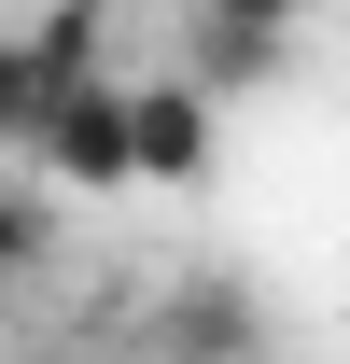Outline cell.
<instances>
[{"label": "cell", "mask_w": 350, "mask_h": 364, "mask_svg": "<svg viewBox=\"0 0 350 364\" xmlns=\"http://www.w3.org/2000/svg\"><path fill=\"white\" fill-rule=\"evenodd\" d=\"M127 182H211V85H127Z\"/></svg>", "instance_id": "obj_3"}, {"label": "cell", "mask_w": 350, "mask_h": 364, "mask_svg": "<svg viewBox=\"0 0 350 364\" xmlns=\"http://www.w3.org/2000/svg\"><path fill=\"white\" fill-rule=\"evenodd\" d=\"M43 252H56V196H43V182H14V168H0V280H28Z\"/></svg>", "instance_id": "obj_4"}, {"label": "cell", "mask_w": 350, "mask_h": 364, "mask_svg": "<svg viewBox=\"0 0 350 364\" xmlns=\"http://www.w3.org/2000/svg\"><path fill=\"white\" fill-rule=\"evenodd\" d=\"M28 154H43V196H127V85L85 70L28 112Z\"/></svg>", "instance_id": "obj_1"}, {"label": "cell", "mask_w": 350, "mask_h": 364, "mask_svg": "<svg viewBox=\"0 0 350 364\" xmlns=\"http://www.w3.org/2000/svg\"><path fill=\"white\" fill-rule=\"evenodd\" d=\"M295 14H308V0H196V28H211V43H266V56H280Z\"/></svg>", "instance_id": "obj_5"}, {"label": "cell", "mask_w": 350, "mask_h": 364, "mask_svg": "<svg viewBox=\"0 0 350 364\" xmlns=\"http://www.w3.org/2000/svg\"><path fill=\"white\" fill-rule=\"evenodd\" d=\"M28 112H43V70H28V43L0 28V140H28Z\"/></svg>", "instance_id": "obj_6"}, {"label": "cell", "mask_w": 350, "mask_h": 364, "mask_svg": "<svg viewBox=\"0 0 350 364\" xmlns=\"http://www.w3.org/2000/svg\"><path fill=\"white\" fill-rule=\"evenodd\" d=\"M154 350L169 364H266V294L253 280H169V294H154Z\"/></svg>", "instance_id": "obj_2"}]
</instances>
